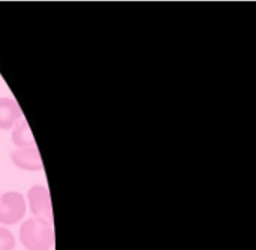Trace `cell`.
I'll return each instance as SVG.
<instances>
[{
    "instance_id": "obj_1",
    "label": "cell",
    "mask_w": 256,
    "mask_h": 250,
    "mask_svg": "<svg viewBox=\"0 0 256 250\" xmlns=\"http://www.w3.org/2000/svg\"><path fill=\"white\" fill-rule=\"evenodd\" d=\"M20 240L26 250H52L54 247L53 222L32 217L22 224Z\"/></svg>"
},
{
    "instance_id": "obj_8",
    "label": "cell",
    "mask_w": 256,
    "mask_h": 250,
    "mask_svg": "<svg viewBox=\"0 0 256 250\" xmlns=\"http://www.w3.org/2000/svg\"><path fill=\"white\" fill-rule=\"evenodd\" d=\"M0 196H2V194H0Z\"/></svg>"
},
{
    "instance_id": "obj_5",
    "label": "cell",
    "mask_w": 256,
    "mask_h": 250,
    "mask_svg": "<svg viewBox=\"0 0 256 250\" xmlns=\"http://www.w3.org/2000/svg\"><path fill=\"white\" fill-rule=\"evenodd\" d=\"M22 119L23 112L16 100L0 98V130H12Z\"/></svg>"
},
{
    "instance_id": "obj_2",
    "label": "cell",
    "mask_w": 256,
    "mask_h": 250,
    "mask_svg": "<svg viewBox=\"0 0 256 250\" xmlns=\"http://www.w3.org/2000/svg\"><path fill=\"white\" fill-rule=\"evenodd\" d=\"M28 211L26 198L18 192H6L0 196V224L11 226L23 220Z\"/></svg>"
},
{
    "instance_id": "obj_7",
    "label": "cell",
    "mask_w": 256,
    "mask_h": 250,
    "mask_svg": "<svg viewBox=\"0 0 256 250\" xmlns=\"http://www.w3.org/2000/svg\"><path fill=\"white\" fill-rule=\"evenodd\" d=\"M16 248V236L8 228L0 226V250H14Z\"/></svg>"
},
{
    "instance_id": "obj_3",
    "label": "cell",
    "mask_w": 256,
    "mask_h": 250,
    "mask_svg": "<svg viewBox=\"0 0 256 250\" xmlns=\"http://www.w3.org/2000/svg\"><path fill=\"white\" fill-rule=\"evenodd\" d=\"M28 204L32 216L47 222H53V204L50 192L46 186H34L28 192Z\"/></svg>"
},
{
    "instance_id": "obj_6",
    "label": "cell",
    "mask_w": 256,
    "mask_h": 250,
    "mask_svg": "<svg viewBox=\"0 0 256 250\" xmlns=\"http://www.w3.org/2000/svg\"><path fill=\"white\" fill-rule=\"evenodd\" d=\"M12 144L17 148H34L36 146L35 138L32 134V130L29 127V122L26 119L18 120V124L12 128Z\"/></svg>"
},
{
    "instance_id": "obj_4",
    "label": "cell",
    "mask_w": 256,
    "mask_h": 250,
    "mask_svg": "<svg viewBox=\"0 0 256 250\" xmlns=\"http://www.w3.org/2000/svg\"><path fill=\"white\" fill-rule=\"evenodd\" d=\"M11 158H12L14 164L22 170L40 172L44 169L41 152L36 146H34V148H17L11 154Z\"/></svg>"
}]
</instances>
